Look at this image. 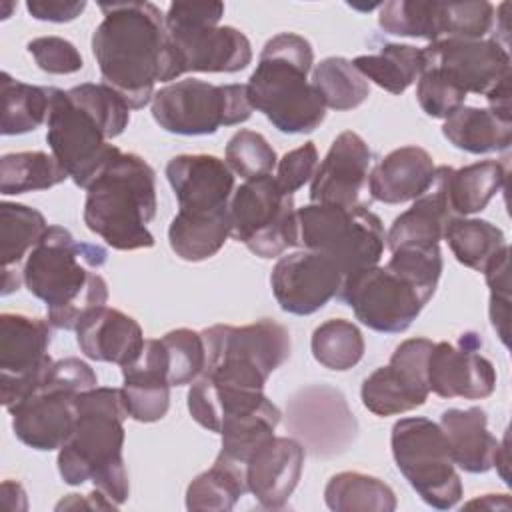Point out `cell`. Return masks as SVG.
I'll return each instance as SVG.
<instances>
[{
    "label": "cell",
    "mask_w": 512,
    "mask_h": 512,
    "mask_svg": "<svg viewBox=\"0 0 512 512\" xmlns=\"http://www.w3.org/2000/svg\"><path fill=\"white\" fill-rule=\"evenodd\" d=\"M312 64L314 50L304 36L294 32L272 36L246 84L252 110L262 112L284 134L316 130L326 118V106L308 82Z\"/></svg>",
    "instance_id": "8992f818"
},
{
    "label": "cell",
    "mask_w": 512,
    "mask_h": 512,
    "mask_svg": "<svg viewBox=\"0 0 512 512\" xmlns=\"http://www.w3.org/2000/svg\"><path fill=\"white\" fill-rule=\"evenodd\" d=\"M442 134L452 146L470 154L502 152L512 144V114L460 106L444 120Z\"/></svg>",
    "instance_id": "f1b7e54d"
},
{
    "label": "cell",
    "mask_w": 512,
    "mask_h": 512,
    "mask_svg": "<svg viewBox=\"0 0 512 512\" xmlns=\"http://www.w3.org/2000/svg\"><path fill=\"white\" fill-rule=\"evenodd\" d=\"M344 274L326 254L298 250L282 256L270 274L276 302L288 314L308 316L326 306L342 288Z\"/></svg>",
    "instance_id": "ffe728a7"
},
{
    "label": "cell",
    "mask_w": 512,
    "mask_h": 512,
    "mask_svg": "<svg viewBox=\"0 0 512 512\" xmlns=\"http://www.w3.org/2000/svg\"><path fill=\"white\" fill-rule=\"evenodd\" d=\"M246 492L248 490H246L244 476L228 462L216 458L206 472L198 474L188 484L186 508L226 512V510H232Z\"/></svg>",
    "instance_id": "f35d334b"
},
{
    "label": "cell",
    "mask_w": 512,
    "mask_h": 512,
    "mask_svg": "<svg viewBox=\"0 0 512 512\" xmlns=\"http://www.w3.org/2000/svg\"><path fill=\"white\" fill-rule=\"evenodd\" d=\"M52 324L26 314H0V392L4 408L26 398L54 364Z\"/></svg>",
    "instance_id": "9a60e30c"
},
{
    "label": "cell",
    "mask_w": 512,
    "mask_h": 512,
    "mask_svg": "<svg viewBox=\"0 0 512 512\" xmlns=\"http://www.w3.org/2000/svg\"><path fill=\"white\" fill-rule=\"evenodd\" d=\"M300 244L332 258L344 276L376 266L386 246L382 220L364 204H308L296 210Z\"/></svg>",
    "instance_id": "30bf717a"
},
{
    "label": "cell",
    "mask_w": 512,
    "mask_h": 512,
    "mask_svg": "<svg viewBox=\"0 0 512 512\" xmlns=\"http://www.w3.org/2000/svg\"><path fill=\"white\" fill-rule=\"evenodd\" d=\"M366 80L390 94H402L424 70L422 48L412 44H382L378 54H362L352 60Z\"/></svg>",
    "instance_id": "1f68e13d"
},
{
    "label": "cell",
    "mask_w": 512,
    "mask_h": 512,
    "mask_svg": "<svg viewBox=\"0 0 512 512\" xmlns=\"http://www.w3.org/2000/svg\"><path fill=\"white\" fill-rule=\"evenodd\" d=\"M490 288V322L502 344L508 346L510 336V248L508 244L482 270Z\"/></svg>",
    "instance_id": "ee69618b"
},
{
    "label": "cell",
    "mask_w": 512,
    "mask_h": 512,
    "mask_svg": "<svg viewBox=\"0 0 512 512\" xmlns=\"http://www.w3.org/2000/svg\"><path fill=\"white\" fill-rule=\"evenodd\" d=\"M502 476V480L508 482V434L504 436L502 444H498V450H496V456H494V464Z\"/></svg>",
    "instance_id": "c3c4849f"
},
{
    "label": "cell",
    "mask_w": 512,
    "mask_h": 512,
    "mask_svg": "<svg viewBox=\"0 0 512 512\" xmlns=\"http://www.w3.org/2000/svg\"><path fill=\"white\" fill-rule=\"evenodd\" d=\"M224 162L232 170V174L242 176L244 180L260 178L272 174L278 164L274 148L268 140L254 130H238L226 144Z\"/></svg>",
    "instance_id": "b9f144b4"
},
{
    "label": "cell",
    "mask_w": 512,
    "mask_h": 512,
    "mask_svg": "<svg viewBox=\"0 0 512 512\" xmlns=\"http://www.w3.org/2000/svg\"><path fill=\"white\" fill-rule=\"evenodd\" d=\"M486 412L478 406L450 408L440 416L452 462L468 474H484L492 468L498 440L488 432Z\"/></svg>",
    "instance_id": "83f0119b"
},
{
    "label": "cell",
    "mask_w": 512,
    "mask_h": 512,
    "mask_svg": "<svg viewBox=\"0 0 512 512\" xmlns=\"http://www.w3.org/2000/svg\"><path fill=\"white\" fill-rule=\"evenodd\" d=\"M152 118L170 134L206 136L252 116L246 84H210L188 78L154 92Z\"/></svg>",
    "instance_id": "7c38bea8"
},
{
    "label": "cell",
    "mask_w": 512,
    "mask_h": 512,
    "mask_svg": "<svg viewBox=\"0 0 512 512\" xmlns=\"http://www.w3.org/2000/svg\"><path fill=\"white\" fill-rule=\"evenodd\" d=\"M338 298L370 330L404 332L432 296L392 266H370L344 276Z\"/></svg>",
    "instance_id": "5bb4252c"
},
{
    "label": "cell",
    "mask_w": 512,
    "mask_h": 512,
    "mask_svg": "<svg viewBox=\"0 0 512 512\" xmlns=\"http://www.w3.org/2000/svg\"><path fill=\"white\" fill-rule=\"evenodd\" d=\"M390 446L398 470L428 506L448 510L460 502L462 480L440 424L420 416L400 418Z\"/></svg>",
    "instance_id": "8fae6325"
},
{
    "label": "cell",
    "mask_w": 512,
    "mask_h": 512,
    "mask_svg": "<svg viewBox=\"0 0 512 512\" xmlns=\"http://www.w3.org/2000/svg\"><path fill=\"white\" fill-rule=\"evenodd\" d=\"M98 386L96 372L80 358H62L44 380L18 404L8 408L16 438L42 452L60 450L78 418V396Z\"/></svg>",
    "instance_id": "ba28073f"
},
{
    "label": "cell",
    "mask_w": 512,
    "mask_h": 512,
    "mask_svg": "<svg viewBox=\"0 0 512 512\" xmlns=\"http://www.w3.org/2000/svg\"><path fill=\"white\" fill-rule=\"evenodd\" d=\"M166 178L178 200V218L216 220L230 216L234 174L212 154H180L166 164Z\"/></svg>",
    "instance_id": "d6986e66"
},
{
    "label": "cell",
    "mask_w": 512,
    "mask_h": 512,
    "mask_svg": "<svg viewBox=\"0 0 512 512\" xmlns=\"http://www.w3.org/2000/svg\"><path fill=\"white\" fill-rule=\"evenodd\" d=\"M230 236L260 258L282 256L300 242L294 196L272 174L246 180L230 200Z\"/></svg>",
    "instance_id": "4fadbf2b"
},
{
    "label": "cell",
    "mask_w": 512,
    "mask_h": 512,
    "mask_svg": "<svg viewBox=\"0 0 512 512\" xmlns=\"http://www.w3.org/2000/svg\"><path fill=\"white\" fill-rule=\"evenodd\" d=\"M444 240L460 264L478 272H482L486 264L506 246L504 234L496 224L466 216H456L450 220Z\"/></svg>",
    "instance_id": "8d00e7d4"
},
{
    "label": "cell",
    "mask_w": 512,
    "mask_h": 512,
    "mask_svg": "<svg viewBox=\"0 0 512 512\" xmlns=\"http://www.w3.org/2000/svg\"><path fill=\"white\" fill-rule=\"evenodd\" d=\"M304 446L296 438L266 436L244 462L246 490L262 508H284L298 486L304 466Z\"/></svg>",
    "instance_id": "7402d4cb"
},
{
    "label": "cell",
    "mask_w": 512,
    "mask_h": 512,
    "mask_svg": "<svg viewBox=\"0 0 512 512\" xmlns=\"http://www.w3.org/2000/svg\"><path fill=\"white\" fill-rule=\"evenodd\" d=\"M130 122V106L108 84L84 82L70 90L50 88L46 142L72 182L88 188L120 148L110 144Z\"/></svg>",
    "instance_id": "7a4b0ae2"
},
{
    "label": "cell",
    "mask_w": 512,
    "mask_h": 512,
    "mask_svg": "<svg viewBox=\"0 0 512 512\" xmlns=\"http://www.w3.org/2000/svg\"><path fill=\"white\" fill-rule=\"evenodd\" d=\"M424 68L444 70L466 94L490 96L510 86L508 44L494 38H442L422 48Z\"/></svg>",
    "instance_id": "e0dca14e"
},
{
    "label": "cell",
    "mask_w": 512,
    "mask_h": 512,
    "mask_svg": "<svg viewBox=\"0 0 512 512\" xmlns=\"http://www.w3.org/2000/svg\"><path fill=\"white\" fill-rule=\"evenodd\" d=\"M122 400L136 422H156L170 406L168 362L160 338H146L140 354L122 366Z\"/></svg>",
    "instance_id": "cb8c5ba5"
},
{
    "label": "cell",
    "mask_w": 512,
    "mask_h": 512,
    "mask_svg": "<svg viewBox=\"0 0 512 512\" xmlns=\"http://www.w3.org/2000/svg\"><path fill=\"white\" fill-rule=\"evenodd\" d=\"M0 90H2L0 132L4 136L32 132L48 120L50 88L24 84L20 80H14L8 72H2Z\"/></svg>",
    "instance_id": "e575fe53"
},
{
    "label": "cell",
    "mask_w": 512,
    "mask_h": 512,
    "mask_svg": "<svg viewBox=\"0 0 512 512\" xmlns=\"http://www.w3.org/2000/svg\"><path fill=\"white\" fill-rule=\"evenodd\" d=\"M316 168H318V150L314 142H304L302 146L286 152L278 160L274 178L284 192L294 194L298 188H302L306 182L312 180Z\"/></svg>",
    "instance_id": "bcb514c9"
},
{
    "label": "cell",
    "mask_w": 512,
    "mask_h": 512,
    "mask_svg": "<svg viewBox=\"0 0 512 512\" xmlns=\"http://www.w3.org/2000/svg\"><path fill=\"white\" fill-rule=\"evenodd\" d=\"M452 218L456 216L446 198L444 166H436L432 186L412 200L406 212L394 218L386 232V246L390 252L400 246H438Z\"/></svg>",
    "instance_id": "4316f807"
},
{
    "label": "cell",
    "mask_w": 512,
    "mask_h": 512,
    "mask_svg": "<svg viewBox=\"0 0 512 512\" xmlns=\"http://www.w3.org/2000/svg\"><path fill=\"white\" fill-rule=\"evenodd\" d=\"M378 26L394 36L442 40L448 30V2L390 0L380 6Z\"/></svg>",
    "instance_id": "d6a6232c"
},
{
    "label": "cell",
    "mask_w": 512,
    "mask_h": 512,
    "mask_svg": "<svg viewBox=\"0 0 512 512\" xmlns=\"http://www.w3.org/2000/svg\"><path fill=\"white\" fill-rule=\"evenodd\" d=\"M372 152L352 130L336 136L310 180V202L356 206L370 174Z\"/></svg>",
    "instance_id": "603a6c76"
},
{
    "label": "cell",
    "mask_w": 512,
    "mask_h": 512,
    "mask_svg": "<svg viewBox=\"0 0 512 512\" xmlns=\"http://www.w3.org/2000/svg\"><path fill=\"white\" fill-rule=\"evenodd\" d=\"M108 252L76 240L64 226H48L22 266L24 286L46 304L52 328L76 330L94 308L106 306L108 284L98 274Z\"/></svg>",
    "instance_id": "3957f363"
},
{
    "label": "cell",
    "mask_w": 512,
    "mask_h": 512,
    "mask_svg": "<svg viewBox=\"0 0 512 512\" xmlns=\"http://www.w3.org/2000/svg\"><path fill=\"white\" fill-rule=\"evenodd\" d=\"M312 86L326 108L336 112L358 108L370 94L368 80L360 70L342 56L324 58L312 72Z\"/></svg>",
    "instance_id": "74e56055"
},
{
    "label": "cell",
    "mask_w": 512,
    "mask_h": 512,
    "mask_svg": "<svg viewBox=\"0 0 512 512\" xmlns=\"http://www.w3.org/2000/svg\"><path fill=\"white\" fill-rule=\"evenodd\" d=\"M324 502L334 512H392L394 490L380 478L362 472L334 474L324 488Z\"/></svg>",
    "instance_id": "836d02e7"
},
{
    "label": "cell",
    "mask_w": 512,
    "mask_h": 512,
    "mask_svg": "<svg viewBox=\"0 0 512 512\" xmlns=\"http://www.w3.org/2000/svg\"><path fill=\"white\" fill-rule=\"evenodd\" d=\"M48 230L46 218L36 208L16 202L0 204V240H2V294H10L20 288L22 272L18 264L40 242Z\"/></svg>",
    "instance_id": "f546056e"
},
{
    "label": "cell",
    "mask_w": 512,
    "mask_h": 512,
    "mask_svg": "<svg viewBox=\"0 0 512 512\" xmlns=\"http://www.w3.org/2000/svg\"><path fill=\"white\" fill-rule=\"evenodd\" d=\"M104 20L92 34V54L104 84L130 110L152 102L156 82L182 76L164 14L152 2H100Z\"/></svg>",
    "instance_id": "6da1fadb"
},
{
    "label": "cell",
    "mask_w": 512,
    "mask_h": 512,
    "mask_svg": "<svg viewBox=\"0 0 512 512\" xmlns=\"http://www.w3.org/2000/svg\"><path fill=\"white\" fill-rule=\"evenodd\" d=\"M478 346L476 334H462L458 346L434 342L426 366L430 392L440 398H488L496 388V370Z\"/></svg>",
    "instance_id": "44dd1931"
},
{
    "label": "cell",
    "mask_w": 512,
    "mask_h": 512,
    "mask_svg": "<svg viewBox=\"0 0 512 512\" xmlns=\"http://www.w3.org/2000/svg\"><path fill=\"white\" fill-rule=\"evenodd\" d=\"M66 178L70 176L58 160L42 150L12 152L0 158V192L4 196L48 190Z\"/></svg>",
    "instance_id": "d590c367"
},
{
    "label": "cell",
    "mask_w": 512,
    "mask_h": 512,
    "mask_svg": "<svg viewBox=\"0 0 512 512\" xmlns=\"http://www.w3.org/2000/svg\"><path fill=\"white\" fill-rule=\"evenodd\" d=\"M188 410L202 428L220 436L262 426L276 428L282 416L262 390L222 386L204 376L190 384Z\"/></svg>",
    "instance_id": "ac0fdd59"
},
{
    "label": "cell",
    "mask_w": 512,
    "mask_h": 512,
    "mask_svg": "<svg viewBox=\"0 0 512 512\" xmlns=\"http://www.w3.org/2000/svg\"><path fill=\"white\" fill-rule=\"evenodd\" d=\"M506 182V166L498 160H482L464 168L444 166V186L454 216H470L488 206Z\"/></svg>",
    "instance_id": "4dcf8cb0"
},
{
    "label": "cell",
    "mask_w": 512,
    "mask_h": 512,
    "mask_svg": "<svg viewBox=\"0 0 512 512\" xmlns=\"http://www.w3.org/2000/svg\"><path fill=\"white\" fill-rule=\"evenodd\" d=\"M498 498H500V494H486L484 498H478V500L468 502V504H466V508L480 506V508H490V510H496V508H504V510H508L510 506H506V504H498Z\"/></svg>",
    "instance_id": "681fc988"
},
{
    "label": "cell",
    "mask_w": 512,
    "mask_h": 512,
    "mask_svg": "<svg viewBox=\"0 0 512 512\" xmlns=\"http://www.w3.org/2000/svg\"><path fill=\"white\" fill-rule=\"evenodd\" d=\"M122 390L94 386L78 396V418L70 438L58 450V472L70 486L92 482L116 506L130 494L122 458L124 420Z\"/></svg>",
    "instance_id": "277c9868"
},
{
    "label": "cell",
    "mask_w": 512,
    "mask_h": 512,
    "mask_svg": "<svg viewBox=\"0 0 512 512\" xmlns=\"http://www.w3.org/2000/svg\"><path fill=\"white\" fill-rule=\"evenodd\" d=\"M466 92L440 68H424L418 84L416 98L420 108L432 118H448L456 108L464 106Z\"/></svg>",
    "instance_id": "7bdbcfd3"
},
{
    "label": "cell",
    "mask_w": 512,
    "mask_h": 512,
    "mask_svg": "<svg viewBox=\"0 0 512 512\" xmlns=\"http://www.w3.org/2000/svg\"><path fill=\"white\" fill-rule=\"evenodd\" d=\"M76 342L86 358L112 362L122 368L136 360L146 338L132 316L116 308L100 306L78 322Z\"/></svg>",
    "instance_id": "d4e9b609"
},
{
    "label": "cell",
    "mask_w": 512,
    "mask_h": 512,
    "mask_svg": "<svg viewBox=\"0 0 512 512\" xmlns=\"http://www.w3.org/2000/svg\"><path fill=\"white\" fill-rule=\"evenodd\" d=\"M312 356L328 370L344 372L354 368L364 356V338L360 328L344 318L322 322L310 340Z\"/></svg>",
    "instance_id": "ab89813d"
},
{
    "label": "cell",
    "mask_w": 512,
    "mask_h": 512,
    "mask_svg": "<svg viewBox=\"0 0 512 512\" xmlns=\"http://www.w3.org/2000/svg\"><path fill=\"white\" fill-rule=\"evenodd\" d=\"M206 366L200 376L214 384L264 390L270 374L292 350L290 332L276 320L262 318L246 326L214 324L202 330Z\"/></svg>",
    "instance_id": "52a82bcc"
},
{
    "label": "cell",
    "mask_w": 512,
    "mask_h": 512,
    "mask_svg": "<svg viewBox=\"0 0 512 512\" xmlns=\"http://www.w3.org/2000/svg\"><path fill=\"white\" fill-rule=\"evenodd\" d=\"M222 2H172L164 16L180 72H240L252 62L246 34L220 26Z\"/></svg>",
    "instance_id": "9c48e42d"
},
{
    "label": "cell",
    "mask_w": 512,
    "mask_h": 512,
    "mask_svg": "<svg viewBox=\"0 0 512 512\" xmlns=\"http://www.w3.org/2000/svg\"><path fill=\"white\" fill-rule=\"evenodd\" d=\"M434 342L408 338L396 346L386 366L376 368L362 382V404L376 416L410 412L428 400V356Z\"/></svg>",
    "instance_id": "2e32d148"
},
{
    "label": "cell",
    "mask_w": 512,
    "mask_h": 512,
    "mask_svg": "<svg viewBox=\"0 0 512 512\" xmlns=\"http://www.w3.org/2000/svg\"><path fill=\"white\" fill-rule=\"evenodd\" d=\"M436 166L420 146H400L368 174L370 196L382 204H402L422 196L434 182Z\"/></svg>",
    "instance_id": "484cf974"
},
{
    "label": "cell",
    "mask_w": 512,
    "mask_h": 512,
    "mask_svg": "<svg viewBox=\"0 0 512 512\" xmlns=\"http://www.w3.org/2000/svg\"><path fill=\"white\" fill-rule=\"evenodd\" d=\"M28 52L38 68L48 74H74L84 66L78 48L60 36L34 38L28 42Z\"/></svg>",
    "instance_id": "f6af8a7d"
},
{
    "label": "cell",
    "mask_w": 512,
    "mask_h": 512,
    "mask_svg": "<svg viewBox=\"0 0 512 512\" xmlns=\"http://www.w3.org/2000/svg\"><path fill=\"white\" fill-rule=\"evenodd\" d=\"M32 18L42 22H70L78 18L86 2L84 0H30L26 2Z\"/></svg>",
    "instance_id": "7dc6e473"
},
{
    "label": "cell",
    "mask_w": 512,
    "mask_h": 512,
    "mask_svg": "<svg viewBox=\"0 0 512 512\" xmlns=\"http://www.w3.org/2000/svg\"><path fill=\"white\" fill-rule=\"evenodd\" d=\"M84 224L116 250L154 246L156 172L138 154L118 152L86 188Z\"/></svg>",
    "instance_id": "5b68a950"
},
{
    "label": "cell",
    "mask_w": 512,
    "mask_h": 512,
    "mask_svg": "<svg viewBox=\"0 0 512 512\" xmlns=\"http://www.w3.org/2000/svg\"><path fill=\"white\" fill-rule=\"evenodd\" d=\"M166 362L170 386H186L200 378L206 366V346L202 332L190 328H176L160 338Z\"/></svg>",
    "instance_id": "60d3db41"
}]
</instances>
